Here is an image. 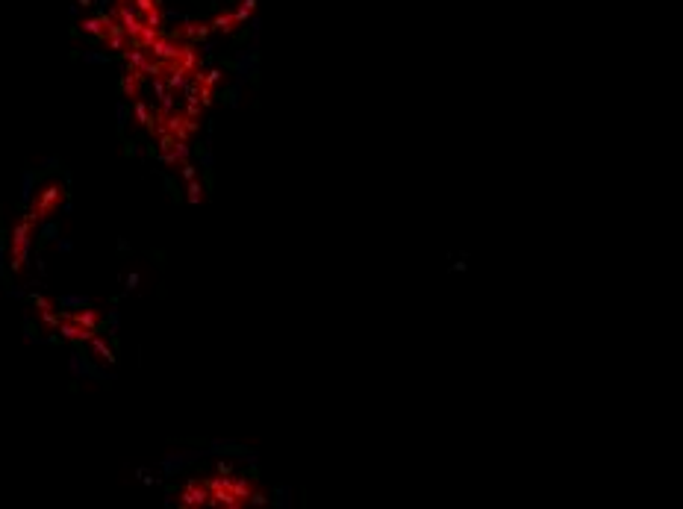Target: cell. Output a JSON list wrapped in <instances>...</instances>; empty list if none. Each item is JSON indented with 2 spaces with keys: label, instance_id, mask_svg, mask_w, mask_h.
Returning <instances> with one entry per match:
<instances>
[{
  "label": "cell",
  "instance_id": "3",
  "mask_svg": "<svg viewBox=\"0 0 683 509\" xmlns=\"http://www.w3.org/2000/svg\"><path fill=\"white\" fill-rule=\"evenodd\" d=\"M68 365H71V374L74 377H97V380H109L103 374V371H97V368L89 362V356L86 353H80V350H74V353L68 356Z\"/></svg>",
  "mask_w": 683,
  "mask_h": 509
},
{
  "label": "cell",
  "instance_id": "14",
  "mask_svg": "<svg viewBox=\"0 0 683 509\" xmlns=\"http://www.w3.org/2000/svg\"><path fill=\"white\" fill-rule=\"evenodd\" d=\"M180 174H183L186 180H195V165H188V162H183V165H180Z\"/></svg>",
  "mask_w": 683,
  "mask_h": 509
},
{
  "label": "cell",
  "instance_id": "7",
  "mask_svg": "<svg viewBox=\"0 0 683 509\" xmlns=\"http://www.w3.org/2000/svg\"><path fill=\"white\" fill-rule=\"evenodd\" d=\"M212 453H221V456H239V453H247V448H239L233 441H212L209 445Z\"/></svg>",
  "mask_w": 683,
  "mask_h": 509
},
{
  "label": "cell",
  "instance_id": "6",
  "mask_svg": "<svg viewBox=\"0 0 683 509\" xmlns=\"http://www.w3.org/2000/svg\"><path fill=\"white\" fill-rule=\"evenodd\" d=\"M35 186H38V171H24V189H21V197H24V203H30V201H33Z\"/></svg>",
  "mask_w": 683,
  "mask_h": 509
},
{
  "label": "cell",
  "instance_id": "11",
  "mask_svg": "<svg viewBox=\"0 0 683 509\" xmlns=\"http://www.w3.org/2000/svg\"><path fill=\"white\" fill-rule=\"evenodd\" d=\"M186 191H188V194H186V197H188V203H200V183H195V180H191Z\"/></svg>",
  "mask_w": 683,
  "mask_h": 509
},
{
  "label": "cell",
  "instance_id": "8",
  "mask_svg": "<svg viewBox=\"0 0 683 509\" xmlns=\"http://www.w3.org/2000/svg\"><path fill=\"white\" fill-rule=\"evenodd\" d=\"M133 118L139 121V124H144V127H151V109L144 106L141 100H136V103H133Z\"/></svg>",
  "mask_w": 683,
  "mask_h": 509
},
{
  "label": "cell",
  "instance_id": "15",
  "mask_svg": "<svg viewBox=\"0 0 683 509\" xmlns=\"http://www.w3.org/2000/svg\"><path fill=\"white\" fill-rule=\"evenodd\" d=\"M200 165H203V168H212V156L203 153V156H200Z\"/></svg>",
  "mask_w": 683,
  "mask_h": 509
},
{
  "label": "cell",
  "instance_id": "1",
  "mask_svg": "<svg viewBox=\"0 0 683 509\" xmlns=\"http://www.w3.org/2000/svg\"><path fill=\"white\" fill-rule=\"evenodd\" d=\"M33 227H35V218L33 215H27L21 218L15 230H12V253H9V265L12 271H24V265H27V256H30V241H33Z\"/></svg>",
  "mask_w": 683,
  "mask_h": 509
},
{
  "label": "cell",
  "instance_id": "4",
  "mask_svg": "<svg viewBox=\"0 0 683 509\" xmlns=\"http://www.w3.org/2000/svg\"><path fill=\"white\" fill-rule=\"evenodd\" d=\"M89 353H94L100 362H106V365H112L115 362V353H112V347L100 339V336H92L89 339Z\"/></svg>",
  "mask_w": 683,
  "mask_h": 509
},
{
  "label": "cell",
  "instance_id": "13",
  "mask_svg": "<svg viewBox=\"0 0 683 509\" xmlns=\"http://www.w3.org/2000/svg\"><path fill=\"white\" fill-rule=\"evenodd\" d=\"M139 283H141V277H139V274H127V292H133V289H139Z\"/></svg>",
  "mask_w": 683,
  "mask_h": 509
},
{
  "label": "cell",
  "instance_id": "2",
  "mask_svg": "<svg viewBox=\"0 0 683 509\" xmlns=\"http://www.w3.org/2000/svg\"><path fill=\"white\" fill-rule=\"evenodd\" d=\"M59 197H62V189L59 186H50V189H45L38 197H35V203H33V209H30V215H33L35 221H45V218H50V212H53V206L59 203Z\"/></svg>",
  "mask_w": 683,
  "mask_h": 509
},
{
  "label": "cell",
  "instance_id": "10",
  "mask_svg": "<svg viewBox=\"0 0 683 509\" xmlns=\"http://www.w3.org/2000/svg\"><path fill=\"white\" fill-rule=\"evenodd\" d=\"M212 483H215V485H212V489H221V485H227V489H230V480H212ZM212 497H221V500H218V503H230V500H227V497H230V495H227V492H215V495H212Z\"/></svg>",
  "mask_w": 683,
  "mask_h": 509
},
{
  "label": "cell",
  "instance_id": "5",
  "mask_svg": "<svg viewBox=\"0 0 683 509\" xmlns=\"http://www.w3.org/2000/svg\"><path fill=\"white\" fill-rule=\"evenodd\" d=\"M56 306H59V312H71V309L89 306V297H82V295H62V297H56Z\"/></svg>",
  "mask_w": 683,
  "mask_h": 509
},
{
  "label": "cell",
  "instance_id": "16",
  "mask_svg": "<svg viewBox=\"0 0 683 509\" xmlns=\"http://www.w3.org/2000/svg\"><path fill=\"white\" fill-rule=\"evenodd\" d=\"M56 248H59V250H71V241H65V238H56Z\"/></svg>",
  "mask_w": 683,
  "mask_h": 509
},
{
  "label": "cell",
  "instance_id": "9",
  "mask_svg": "<svg viewBox=\"0 0 683 509\" xmlns=\"http://www.w3.org/2000/svg\"><path fill=\"white\" fill-rule=\"evenodd\" d=\"M59 236V227L53 224V221H41V227H38V238H41V241H50V238H56Z\"/></svg>",
  "mask_w": 683,
  "mask_h": 509
},
{
  "label": "cell",
  "instance_id": "12",
  "mask_svg": "<svg viewBox=\"0 0 683 509\" xmlns=\"http://www.w3.org/2000/svg\"><path fill=\"white\" fill-rule=\"evenodd\" d=\"M127 118H130V109H127V103H121V106H118V130L127 127Z\"/></svg>",
  "mask_w": 683,
  "mask_h": 509
}]
</instances>
